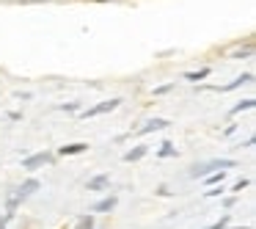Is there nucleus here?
Returning a JSON list of instances; mask_svg holds the SVG:
<instances>
[{"label":"nucleus","mask_w":256,"mask_h":229,"mask_svg":"<svg viewBox=\"0 0 256 229\" xmlns=\"http://www.w3.org/2000/svg\"><path fill=\"white\" fill-rule=\"evenodd\" d=\"M74 229H94V212H83V215H78Z\"/></svg>","instance_id":"9b49d317"},{"label":"nucleus","mask_w":256,"mask_h":229,"mask_svg":"<svg viewBox=\"0 0 256 229\" xmlns=\"http://www.w3.org/2000/svg\"><path fill=\"white\" fill-rule=\"evenodd\" d=\"M223 193H226V190H223V185H215V188H210V190H206V199H215V196H223Z\"/></svg>","instance_id":"a211bd4d"},{"label":"nucleus","mask_w":256,"mask_h":229,"mask_svg":"<svg viewBox=\"0 0 256 229\" xmlns=\"http://www.w3.org/2000/svg\"><path fill=\"white\" fill-rule=\"evenodd\" d=\"M204 78H210V67L198 69V72H188V75H184V80H188V83H198V80H204Z\"/></svg>","instance_id":"f8f14e48"},{"label":"nucleus","mask_w":256,"mask_h":229,"mask_svg":"<svg viewBox=\"0 0 256 229\" xmlns=\"http://www.w3.org/2000/svg\"><path fill=\"white\" fill-rule=\"evenodd\" d=\"M157 196H171V190H168L166 185H160V188H157Z\"/></svg>","instance_id":"4be33fe9"},{"label":"nucleus","mask_w":256,"mask_h":229,"mask_svg":"<svg viewBox=\"0 0 256 229\" xmlns=\"http://www.w3.org/2000/svg\"><path fill=\"white\" fill-rule=\"evenodd\" d=\"M118 105H122V100H118V97H113V100H105V102H96V105H91V108H86V111H80V119H94V116H102V113L116 111Z\"/></svg>","instance_id":"f257e3e1"},{"label":"nucleus","mask_w":256,"mask_h":229,"mask_svg":"<svg viewBox=\"0 0 256 229\" xmlns=\"http://www.w3.org/2000/svg\"><path fill=\"white\" fill-rule=\"evenodd\" d=\"M250 80H254V75H250V72H245V75H240L237 80H232V83H228V86H223L220 91H234V89H240V86L250 83Z\"/></svg>","instance_id":"1a4fd4ad"},{"label":"nucleus","mask_w":256,"mask_h":229,"mask_svg":"<svg viewBox=\"0 0 256 229\" xmlns=\"http://www.w3.org/2000/svg\"><path fill=\"white\" fill-rule=\"evenodd\" d=\"M234 229H254V226H234Z\"/></svg>","instance_id":"5701e85b"},{"label":"nucleus","mask_w":256,"mask_h":229,"mask_svg":"<svg viewBox=\"0 0 256 229\" xmlns=\"http://www.w3.org/2000/svg\"><path fill=\"white\" fill-rule=\"evenodd\" d=\"M223 179H226V171H212V174H206V177H204V182L215 188V185H223Z\"/></svg>","instance_id":"ddd939ff"},{"label":"nucleus","mask_w":256,"mask_h":229,"mask_svg":"<svg viewBox=\"0 0 256 229\" xmlns=\"http://www.w3.org/2000/svg\"><path fill=\"white\" fill-rule=\"evenodd\" d=\"M174 155H179V152H176V146H174L171 141H166V144L157 149V157H174Z\"/></svg>","instance_id":"4468645a"},{"label":"nucleus","mask_w":256,"mask_h":229,"mask_svg":"<svg viewBox=\"0 0 256 229\" xmlns=\"http://www.w3.org/2000/svg\"><path fill=\"white\" fill-rule=\"evenodd\" d=\"M83 152H88V144L86 141H78V144H66L58 149V155L61 157H72V155H83Z\"/></svg>","instance_id":"20e7f679"},{"label":"nucleus","mask_w":256,"mask_h":229,"mask_svg":"<svg viewBox=\"0 0 256 229\" xmlns=\"http://www.w3.org/2000/svg\"><path fill=\"white\" fill-rule=\"evenodd\" d=\"M254 56V45H248L245 50H237V53H232V58H250Z\"/></svg>","instance_id":"f3484780"},{"label":"nucleus","mask_w":256,"mask_h":229,"mask_svg":"<svg viewBox=\"0 0 256 229\" xmlns=\"http://www.w3.org/2000/svg\"><path fill=\"white\" fill-rule=\"evenodd\" d=\"M39 188H42V182H39V179H36V177H30V179H25V182H22V185H20V188H17V193L22 196V199H28V196H30V193H36V190H39Z\"/></svg>","instance_id":"0eeeda50"},{"label":"nucleus","mask_w":256,"mask_h":229,"mask_svg":"<svg viewBox=\"0 0 256 229\" xmlns=\"http://www.w3.org/2000/svg\"><path fill=\"white\" fill-rule=\"evenodd\" d=\"M234 201H237V196H226V199H223V207H234Z\"/></svg>","instance_id":"412c9836"},{"label":"nucleus","mask_w":256,"mask_h":229,"mask_svg":"<svg viewBox=\"0 0 256 229\" xmlns=\"http://www.w3.org/2000/svg\"><path fill=\"white\" fill-rule=\"evenodd\" d=\"M228 221H232V218H228V212H226V215H220V221L210 223V226H204V229H226V226H228Z\"/></svg>","instance_id":"2eb2a0df"},{"label":"nucleus","mask_w":256,"mask_h":229,"mask_svg":"<svg viewBox=\"0 0 256 229\" xmlns=\"http://www.w3.org/2000/svg\"><path fill=\"white\" fill-rule=\"evenodd\" d=\"M171 89H174V83H166V86H160V89H154V97L166 94V91H171Z\"/></svg>","instance_id":"aec40b11"},{"label":"nucleus","mask_w":256,"mask_h":229,"mask_svg":"<svg viewBox=\"0 0 256 229\" xmlns=\"http://www.w3.org/2000/svg\"><path fill=\"white\" fill-rule=\"evenodd\" d=\"M248 185H250V179H248V177L237 179V182L232 185V193H242V188H248Z\"/></svg>","instance_id":"dca6fc26"},{"label":"nucleus","mask_w":256,"mask_h":229,"mask_svg":"<svg viewBox=\"0 0 256 229\" xmlns=\"http://www.w3.org/2000/svg\"><path fill=\"white\" fill-rule=\"evenodd\" d=\"M108 185H110V174H96V177H91L86 182V188L88 190H108Z\"/></svg>","instance_id":"423d86ee"},{"label":"nucleus","mask_w":256,"mask_h":229,"mask_svg":"<svg viewBox=\"0 0 256 229\" xmlns=\"http://www.w3.org/2000/svg\"><path fill=\"white\" fill-rule=\"evenodd\" d=\"M52 160H56L52 152H36V155H28L22 160V168L25 171H36V168H42V166H50Z\"/></svg>","instance_id":"f03ea898"},{"label":"nucleus","mask_w":256,"mask_h":229,"mask_svg":"<svg viewBox=\"0 0 256 229\" xmlns=\"http://www.w3.org/2000/svg\"><path fill=\"white\" fill-rule=\"evenodd\" d=\"M171 127V122L168 119H149V122L144 124V127L138 130V135H149V133H160V130Z\"/></svg>","instance_id":"7ed1b4c3"},{"label":"nucleus","mask_w":256,"mask_h":229,"mask_svg":"<svg viewBox=\"0 0 256 229\" xmlns=\"http://www.w3.org/2000/svg\"><path fill=\"white\" fill-rule=\"evenodd\" d=\"M61 111L64 113H74V111H80V102H66V105H61Z\"/></svg>","instance_id":"6ab92c4d"},{"label":"nucleus","mask_w":256,"mask_h":229,"mask_svg":"<svg viewBox=\"0 0 256 229\" xmlns=\"http://www.w3.org/2000/svg\"><path fill=\"white\" fill-rule=\"evenodd\" d=\"M116 204H118V199L110 193L105 199H100L96 204H91V212H110V210H116Z\"/></svg>","instance_id":"39448f33"},{"label":"nucleus","mask_w":256,"mask_h":229,"mask_svg":"<svg viewBox=\"0 0 256 229\" xmlns=\"http://www.w3.org/2000/svg\"><path fill=\"white\" fill-rule=\"evenodd\" d=\"M254 108H256V100H254V97H248V100L237 102V105L232 108V116H237V113H242V111H254Z\"/></svg>","instance_id":"9d476101"},{"label":"nucleus","mask_w":256,"mask_h":229,"mask_svg":"<svg viewBox=\"0 0 256 229\" xmlns=\"http://www.w3.org/2000/svg\"><path fill=\"white\" fill-rule=\"evenodd\" d=\"M146 152H149V146H132L130 152H124V163H138V160H144Z\"/></svg>","instance_id":"6e6552de"}]
</instances>
